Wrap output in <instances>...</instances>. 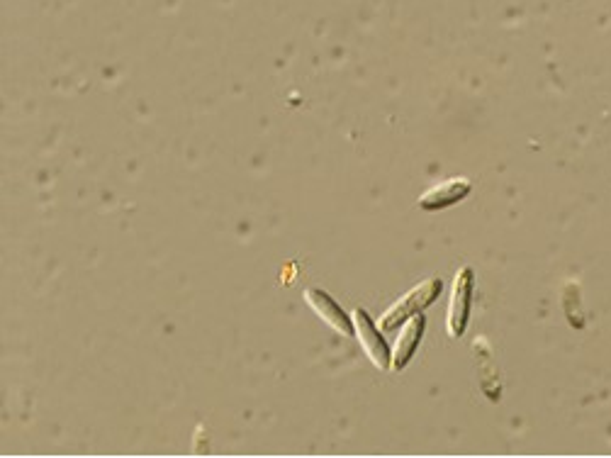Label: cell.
Wrapping results in <instances>:
<instances>
[{"instance_id": "cell-8", "label": "cell", "mask_w": 611, "mask_h": 458, "mask_svg": "<svg viewBox=\"0 0 611 458\" xmlns=\"http://www.w3.org/2000/svg\"><path fill=\"white\" fill-rule=\"evenodd\" d=\"M563 310L575 329L585 327V307H582V293L577 281H568L563 286Z\"/></svg>"}, {"instance_id": "cell-7", "label": "cell", "mask_w": 611, "mask_h": 458, "mask_svg": "<svg viewBox=\"0 0 611 458\" xmlns=\"http://www.w3.org/2000/svg\"><path fill=\"white\" fill-rule=\"evenodd\" d=\"M475 356H478V373H480V383H482V393L487 395L492 402L500 400V371H497L495 356H492V346L487 344L485 337L475 339Z\"/></svg>"}, {"instance_id": "cell-6", "label": "cell", "mask_w": 611, "mask_h": 458, "mask_svg": "<svg viewBox=\"0 0 611 458\" xmlns=\"http://www.w3.org/2000/svg\"><path fill=\"white\" fill-rule=\"evenodd\" d=\"M424 329H426V317L422 312L409 317L405 325L400 327V334H397L395 339V349H392V368H395V371H402V368L412 361V356L417 354L419 344H422L424 337Z\"/></svg>"}, {"instance_id": "cell-2", "label": "cell", "mask_w": 611, "mask_h": 458, "mask_svg": "<svg viewBox=\"0 0 611 458\" xmlns=\"http://www.w3.org/2000/svg\"><path fill=\"white\" fill-rule=\"evenodd\" d=\"M475 273L470 266H463L456 273V281L451 288V303H448V334L453 339L463 337L470 322V307H473Z\"/></svg>"}, {"instance_id": "cell-3", "label": "cell", "mask_w": 611, "mask_h": 458, "mask_svg": "<svg viewBox=\"0 0 611 458\" xmlns=\"http://www.w3.org/2000/svg\"><path fill=\"white\" fill-rule=\"evenodd\" d=\"M353 325H356V337L358 342H361L363 351H366V356L371 359L373 366L378 368H390L392 366V354H390V346L385 342V337L380 334V329L375 327L373 317L368 315L363 307H356L353 310Z\"/></svg>"}, {"instance_id": "cell-4", "label": "cell", "mask_w": 611, "mask_h": 458, "mask_svg": "<svg viewBox=\"0 0 611 458\" xmlns=\"http://www.w3.org/2000/svg\"><path fill=\"white\" fill-rule=\"evenodd\" d=\"M305 303L310 305V310L315 312L324 325H329L334 332H339L341 337H353L356 334V325H353V317L346 315L341 310V305L336 303L329 293L319 288H307L305 290Z\"/></svg>"}, {"instance_id": "cell-5", "label": "cell", "mask_w": 611, "mask_h": 458, "mask_svg": "<svg viewBox=\"0 0 611 458\" xmlns=\"http://www.w3.org/2000/svg\"><path fill=\"white\" fill-rule=\"evenodd\" d=\"M470 191H473V183H470L468 178H446V181H439L436 186H431L429 191L419 195L417 203L422 210H444L461 203Z\"/></svg>"}, {"instance_id": "cell-1", "label": "cell", "mask_w": 611, "mask_h": 458, "mask_svg": "<svg viewBox=\"0 0 611 458\" xmlns=\"http://www.w3.org/2000/svg\"><path fill=\"white\" fill-rule=\"evenodd\" d=\"M441 290H444V281H441V278H426V281H422L417 288H412L409 293L402 295L395 305H390L388 310L383 312V317H380V329H383V332H395V329H400L409 317L419 315V312H424L426 307L434 305L436 298L441 295Z\"/></svg>"}]
</instances>
